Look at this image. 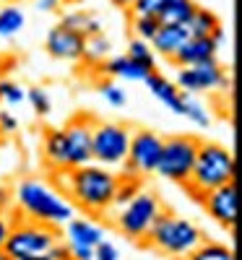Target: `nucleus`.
<instances>
[{
  "label": "nucleus",
  "mask_w": 242,
  "mask_h": 260,
  "mask_svg": "<svg viewBox=\"0 0 242 260\" xmlns=\"http://www.w3.org/2000/svg\"><path fill=\"white\" fill-rule=\"evenodd\" d=\"M60 240V232L47 224H37L29 219H18L8 232V240L3 245V252L11 260H24V257H45L50 247Z\"/></svg>",
  "instance_id": "nucleus-5"
},
{
  "label": "nucleus",
  "mask_w": 242,
  "mask_h": 260,
  "mask_svg": "<svg viewBox=\"0 0 242 260\" xmlns=\"http://www.w3.org/2000/svg\"><path fill=\"white\" fill-rule=\"evenodd\" d=\"M109 52H112V39L104 37V31H102V34H94V37H86V42H83V57L81 60L99 68L104 60H109Z\"/></svg>",
  "instance_id": "nucleus-22"
},
{
  "label": "nucleus",
  "mask_w": 242,
  "mask_h": 260,
  "mask_svg": "<svg viewBox=\"0 0 242 260\" xmlns=\"http://www.w3.org/2000/svg\"><path fill=\"white\" fill-rule=\"evenodd\" d=\"M99 68H102V73L112 76V78H120V81H146V78L154 73L151 68L133 62V60L125 57V55H117V57L104 60V62L99 65Z\"/></svg>",
  "instance_id": "nucleus-18"
},
{
  "label": "nucleus",
  "mask_w": 242,
  "mask_h": 260,
  "mask_svg": "<svg viewBox=\"0 0 242 260\" xmlns=\"http://www.w3.org/2000/svg\"><path fill=\"white\" fill-rule=\"evenodd\" d=\"M185 260H237V257H234V250H232L229 245L203 240V242L198 245Z\"/></svg>",
  "instance_id": "nucleus-25"
},
{
  "label": "nucleus",
  "mask_w": 242,
  "mask_h": 260,
  "mask_svg": "<svg viewBox=\"0 0 242 260\" xmlns=\"http://www.w3.org/2000/svg\"><path fill=\"white\" fill-rule=\"evenodd\" d=\"M94 117L92 115H76L68 125L63 127L65 133V146H68V169L94 164L92 159V130H94Z\"/></svg>",
  "instance_id": "nucleus-11"
},
{
  "label": "nucleus",
  "mask_w": 242,
  "mask_h": 260,
  "mask_svg": "<svg viewBox=\"0 0 242 260\" xmlns=\"http://www.w3.org/2000/svg\"><path fill=\"white\" fill-rule=\"evenodd\" d=\"M117 182H120L117 172L99 167V164L65 169L60 175V190L68 195L76 208H83L86 213L112 211V198H115Z\"/></svg>",
  "instance_id": "nucleus-2"
},
{
  "label": "nucleus",
  "mask_w": 242,
  "mask_h": 260,
  "mask_svg": "<svg viewBox=\"0 0 242 260\" xmlns=\"http://www.w3.org/2000/svg\"><path fill=\"white\" fill-rule=\"evenodd\" d=\"M0 62H3V52H0Z\"/></svg>",
  "instance_id": "nucleus-46"
},
{
  "label": "nucleus",
  "mask_w": 242,
  "mask_h": 260,
  "mask_svg": "<svg viewBox=\"0 0 242 260\" xmlns=\"http://www.w3.org/2000/svg\"><path fill=\"white\" fill-rule=\"evenodd\" d=\"M219 26H222L219 16H216L214 11H208V8H201V6L195 8L193 18L188 21V29H190L193 37H211Z\"/></svg>",
  "instance_id": "nucleus-23"
},
{
  "label": "nucleus",
  "mask_w": 242,
  "mask_h": 260,
  "mask_svg": "<svg viewBox=\"0 0 242 260\" xmlns=\"http://www.w3.org/2000/svg\"><path fill=\"white\" fill-rule=\"evenodd\" d=\"M0 260H11V257H8V255H6L3 250H0Z\"/></svg>",
  "instance_id": "nucleus-43"
},
{
  "label": "nucleus",
  "mask_w": 242,
  "mask_h": 260,
  "mask_svg": "<svg viewBox=\"0 0 242 260\" xmlns=\"http://www.w3.org/2000/svg\"><path fill=\"white\" fill-rule=\"evenodd\" d=\"M234 169H237V164H234V154L229 148H224L222 143L201 141L190 180L185 182L190 198L201 203L206 198V192L222 187L227 182H234Z\"/></svg>",
  "instance_id": "nucleus-3"
},
{
  "label": "nucleus",
  "mask_w": 242,
  "mask_h": 260,
  "mask_svg": "<svg viewBox=\"0 0 242 260\" xmlns=\"http://www.w3.org/2000/svg\"><path fill=\"white\" fill-rule=\"evenodd\" d=\"M159 18L157 16H133V21H130V29H133V37L136 39H143L151 45L154 34L159 31Z\"/></svg>",
  "instance_id": "nucleus-29"
},
{
  "label": "nucleus",
  "mask_w": 242,
  "mask_h": 260,
  "mask_svg": "<svg viewBox=\"0 0 242 260\" xmlns=\"http://www.w3.org/2000/svg\"><path fill=\"white\" fill-rule=\"evenodd\" d=\"M45 161L55 172L68 169V146H65L63 127H50L45 133Z\"/></svg>",
  "instance_id": "nucleus-19"
},
{
  "label": "nucleus",
  "mask_w": 242,
  "mask_h": 260,
  "mask_svg": "<svg viewBox=\"0 0 242 260\" xmlns=\"http://www.w3.org/2000/svg\"><path fill=\"white\" fill-rule=\"evenodd\" d=\"M201 206L216 224H222L224 229H234L237 226V182H227L206 192Z\"/></svg>",
  "instance_id": "nucleus-12"
},
{
  "label": "nucleus",
  "mask_w": 242,
  "mask_h": 260,
  "mask_svg": "<svg viewBox=\"0 0 242 260\" xmlns=\"http://www.w3.org/2000/svg\"><path fill=\"white\" fill-rule=\"evenodd\" d=\"M198 146H201V138H195V136L164 138L159 164L154 169V175L167 182H174V185H185L190 180V172H193V164L198 156Z\"/></svg>",
  "instance_id": "nucleus-7"
},
{
  "label": "nucleus",
  "mask_w": 242,
  "mask_h": 260,
  "mask_svg": "<svg viewBox=\"0 0 242 260\" xmlns=\"http://www.w3.org/2000/svg\"><path fill=\"white\" fill-rule=\"evenodd\" d=\"M3 6H13V3H18V0H0Z\"/></svg>",
  "instance_id": "nucleus-42"
},
{
  "label": "nucleus",
  "mask_w": 242,
  "mask_h": 260,
  "mask_svg": "<svg viewBox=\"0 0 242 260\" xmlns=\"http://www.w3.org/2000/svg\"><path fill=\"white\" fill-rule=\"evenodd\" d=\"M63 3L60 0H37V11L39 13H52V11H57Z\"/></svg>",
  "instance_id": "nucleus-40"
},
{
  "label": "nucleus",
  "mask_w": 242,
  "mask_h": 260,
  "mask_svg": "<svg viewBox=\"0 0 242 260\" xmlns=\"http://www.w3.org/2000/svg\"><path fill=\"white\" fill-rule=\"evenodd\" d=\"M83 42L86 37H81L78 31L68 29V26H52L47 39H45V50L55 57V60H65V62H78L83 57Z\"/></svg>",
  "instance_id": "nucleus-13"
},
{
  "label": "nucleus",
  "mask_w": 242,
  "mask_h": 260,
  "mask_svg": "<svg viewBox=\"0 0 242 260\" xmlns=\"http://www.w3.org/2000/svg\"><path fill=\"white\" fill-rule=\"evenodd\" d=\"M130 136L133 127H128L123 122H94L92 130V159L99 167L107 169H123L128 159V148H130Z\"/></svg>",
  "instance_id": "nucleus-8"
},
{
  "label": "nucleus",
  "mask_w": 242,
  "mask_h": 260,
  "mask_svg": "<svg viewBox=\"0 0 242 260\" xmlns=\"http://www.w3.org/2000/svg\"><path fill=\"white\" fill-rule=\"evenodd\" d=\"M125 57H130V60L138 62V65H146V68H151V71H157V55H154L151 45H148V42H143V39H133V42H130Z\"/></svg>",
  "instance_id": "nucleus-27"
},
{
  "label": "nucleus",
  "mask_w": 242,
  "mask_h": 260,
  "mask_svg": "<svg viewBox=\"0 0 242 260\" xmlns=\"http://www.w3.org/2000/svg\"><path fill=\"white\" fill-rule=\"evenodd\" d=\"M162 146H164V138L157 130L136 127L133 136H130V148H128V159L123 164V175L125 177H141V180L154 175V169L159 164Z\"/></svg>",
  "instance_id": "nucleus-9"
},
{
  "label": "nucleus",
  "mask_w": 242,
  "mask_h": 260,
  "mask_svg": "<svg viewBox=\"0 0 242 260\" xmlns=\"http://www.w3.org/2000/svg\"><path fill=\"white\" fill-rule=\"evenodd\" d=\"M26 102L32 104V110L39 115V117H47L52 112V99L45 89H39V86H34V89L26 91Z\"/></svg>",
  "instance_id": "nucleus-31"
},
{
  "label": "nucleus",
  "mask_w": 242,
  "mask_h": 260,
  "mask_svg": "<svg viewBox=\"0 0 242 260\" xmlns=\"http://www.w3.org/2000/svg\"><path fill=\"white\" fill-rule=\"evenodd\" d=\"M195 8H198L195 0H167L157 18H159V24H188Z\"/></svg>",
  "instance_id": "nucleus-21"
},
{
  "label": "nucleus",
  "mask_w": 242,
  "mask_h": 260,
  "mask_svg": "<svg viewBox=\"0 0 242 260\" xmlns=\"http://www.w3.org/2000/svg\"><path fill=\"white\" fill-rule=\"evenodd\" d=\"M11 208H13V190L0 185V213H11Z\"/></svg>",
  "instance_id": "nucleus-38"
},
{
  "label": "nucleus",
  "mask_w": 242,
  "mask_h": 260,
  "mask_svg": "<svg viewBox=\"0 0 242 260\" xmlns=\"http://www.w3.org/2000/svg\"><path fill=\"white\" fill-rule=\"evenodd\" d=\"M94 260H123L120 257V250L109 242V240H102L97 247H94Z\"/></svg>",
  "instance_id": "nucleus-35"
},
{
  "label": "nucleus",
  "mask_w": 242,
  "mask_h": 260,
  "mask_svg": "<svg viewBox=\"0 0 242 260\" xmlns=\"http://www.w3.org/2000/svg\"><path fill=\"white\" fill-rule=\"evenodd\" d=\"M24 260H47V257H24Z\"/></svg>",
  "instance_id": "nucleus-44"
},
{
  "label": "nucleus",
  "mask_w": 242,
  "mask_h": 260,
  "mask_svg": "<svg viewBox=\"0 0 242 260\" xmlns=\"http://www.w3.org/2000/svg\"><path fill=\"white\" fill-rule=\"evenodd\" d=\"M167 0H136L128 11L133 16H159V11L164 8Z\"/></svg>",
  "instance_id": "nucleus-33"
},
{
  "label": "nucleus",
  "mask_w": 242,
  "mask_h": 260,
  "mask_svg": "<svg viewBox=\"0 0 242 260\" xmlns=\"http://www.w3.org/2000/svg\"><path fill=\"white\" fill-rule=\"evenodd\" d=\"M60 26H68V29L78 31L81 37H94V34L104 31L102 18L97 13H92V11H68V13H63Z\"/></svg>",
  "instance_id": "nucleus-20"
},
{
  "label": "nucleus",
  "mask_w": 242,
  "mask_h": 260,
  "mask_svg": "<svg viewBox=\"0 0 242 260\" xmlns=\"http://www.w3.org/2000/svg\"><path fill=\"white\" fill-rule=\"evenodd\" d=\"M18 127H21V120L11 110H0V133L13 136V133H18Z\"/></svg>",
  "instance_id": "nucleus-34"
},
{
  "label": "nucleus",
  "mask_w": 242,
  "mask_h": 260,
  "mask_svg": "<svg viewBox=\"0 0 242 260\" xmlns=\"http://www.w3.org/2000/svg\"><path fill=\"white\" fill-rule=\"evenodd\" d=\"M146 89L151 91V96L154 99H159L169 112H174V115H180L183 117V104H185V94L174 86V81H169V78H164L162 73H157L154 71L146 81Z\"/></svg>",
  "instance_id": "nucleus-15"
},
{
  "label": "nucleus",
  "mask_w": 242,
  "mask_h": 260,
  "mask_svg": "<svg viewBox=\"0 0 242 260\" xmlns=\"http://www.w3.org/2000/svg\"><path fill=\"white\" fill-rule=\"evenodd\" d=\"M143 190V180L141 177H125L120 175V182H117V190H115V198H112V208H123L125 203H130L136 195Z\"/></svg>",
  "instance_id": "nucleus-26"
},
{
  "label": "nucleus",
  "mask_w": 242,
  "mask_h": 260,
  "mask_svg": "<svg viewBox=\"0 0 242 260\" xmlns=\"http://www.w3.org/2000/svg\"><path fill=\"white\" fill-rule=\"evenodd\" d=\"M216 52H219V45L211 37H190L188 45L172 57V62L177 68H190V65H198V62L216 60Z\"/></svg>",
  "instance_id": "nucleus-16"
},
{
  "label": "nucleus",
  "mask_w": 242,
  "mask_h": 260,
  "mask_svg": "<svg viewBox=\"0 0 242 260\" xmlns=\"http://www.w3.org/2000/svg\"><path fill=\"white\" fill-rule=\"evenodd\" d=\"M26 102V89L16 81L8 78H0V104H8V107H18Z\"/></svg>",
  "instance_id": "nucleus-30"
},
{
  "label": "nucleus",
  "mask_w": 242,
  "mask_h": 260,
  "mask_svg": "<svg viewBox=\"0 0 242 260\" xmlns=\"http://www.w3.org/2000/svg\"><path fill=\"white\" fill-rule=\"evenodd\" d=\"M0 141H3V133H0Z\"/></svg>",
  "instance_id": "nucleus-47"
},
{
  "label": "nucleus",
  "mask_w": 242,
  "mask_h": 260,
  "mask_svg": "<svg viewBox=\"0 0 242 260\" xmlns=\"http://www.w3.org/2000/svg\"><path fill=\"white\" fill-rule=\"evenodd\" d=\"M104 240V229L92 221L83 219V216H73V219L65 224V242L68 245H78V247H97Z\"/></svg>",
  "instance_id": "nucleus-17"
},
{
  "label": "nucleus",
  "mask_w": 242,
  "mask_h": 260,
  "mask_svg": "<svg viewBox=\"0 0 242 260\" xmlns=\"http://www.w3.org/2000/svg\"><path fill=\"white\" fill-rule=\"evenodd\" d=\"M26 24V13L18 6H3L0 8V39L16 37Z\"/></svg>",
  "instance_id": "nucleus-24"
},
{
  "label": "nucleus",
  "mask_w": 242,
  "mask_h": 260,
  "mask_svg": "<svg viewBox=\"0 0 242 260\" xmlns=\"http://www.w3.org/2000/svg\"><path fill=\"white\" fill-rule=\"evenodd\" d=\"M190 37L193 34H190L188 24H162L159 31L154 34V39H151V50H154V55H162V57L172 60L188 45Z\"/></svg>",
  "instance_id": "nucleus-14"
},
{
  "label": "nucleus",
  "mask_w": 242,
  "mask_h": 260,
  "mask_svg": "<svg viewBox=\"0 0 242 260\" xmlns=\"http://www.w3.org/2000/svg\"><path fill=\"white\" fill-rule=\"evenodd\" d=\"M183 117H188V120H190L193 125H198V127H208V125H211V112L206 110V104H201L198 99H193L190 94H185Z\"/></svg>",
  "instance_id": "nucleus-28"
},
{
  "label": "nucleus",
  "mask_w": 242,
  "mask_h": 260,
  "mask_svg": "<svg viewBox=\"0 0 242 260\" xmlns=\"http://www.w3.org/2000/svg\"><path fill=\"white\" fill-rule=\"evenodd\" d=\"M99 96H102L109 107H125V104H128V94H125V89H120V86L112 83V81L99 83Z\"/></svg>",
  "instance_id": "nucleus-32"
},
{
  "label": "nucleus",
  "mask_w": 242,
  "mask_h": 260,
  "mask_svg": "<svg viewBox=\"0 0 242 260\" xmlns=\"http://www.w3.org/2000/svg\"><path fill=\"white\" fill-rule=\"evenodd\" d=\"M13 206H18L21 216L37 224L47 226H65L73 216L76 206L57 185L42 180V177H29L21 180L13 187Z\"/></svg>",
  "instance_id": "nucleus-1"
},
{
  "label": "nucleus",
  "mask_w": 242,
  "mask_h": 260,
  "mask_svg": "<svg viewBox=\"0 0 242 260\" xmlns=\"http://www.w3.org/2000/svg\"><path fill=\"white\" fill-rule=\"evenodd\" d=\"M13 221H16V216L0 213V250H3V245H6V240H8V232H11Z\"/></svg>",
  "instance_id": "nucleus-37"
},
{
  "label": "nucleus",
  "mask_w": 242,
  "mask_h": 260,
  "mask_svg": "<svg viewBox=\"0 0 242 260\" xmlns=\"http://www.w3.org/2000/svg\"><path fill=\"white\" fill-rule=\"evenodd\" d=\"M174 86H177L183 94L195 96V94L227 89V86H229V76H227V71L216 60H206V62L190 65V68H180L177 78H174Z\"/></svg>",
  "instance_id": "nucleus-10"
},
{
  "label": "nucleus",
  "mask_w": 242,
  "mask_h": 260,
  "mask_svg": "<svg viewBox=\"0 0 242 260\" xmlns=\"http://www.w3.org/2000/svg\"><path fill=\"white\" fill-rule=\"evenodd\" d=\"M47 260H71V250H68V242L65 240H57L52 247H50V252L45 255Z\"/></svg>",
  "instance_id": "nucleus-36"
},
{
  "label": "nucleus",
  "mask_w": 242,
  "mask_h": 260,
  "mask_svg": "<svg viewBox=\"0 0 242 260\" xmlns=\"http://www.w3.org/2000/svg\"><path fill=\"white\" fill-rule=\"evenodd\" d=\"M60 3H71V0H60Z\"/></svg>",
  "instance_id": "nucleus-45"
},
{
  "label": "nucleus",
  "mask_w": 242,
  "mask_h": 260,
  "mask_svg": "<svg viewBox=\"0 0 242 260\" xmlns=\"http://www.w3.org/2000/svg\"><path fill=\"white\" fill-rule=\"evenodd\" d=\"M68 250H71V260H94V250H92V247L68 245Z\"/></svg>",
  "instance_id": "nucleus-39"
},
{
  "label": "nucleus",
  "mask_w": 242,
  "mask_h": 260,
  "mask_svg": "<svg viewBox=\"0 0 242 260\" xmlns=\"http://www.w3.org/2000/svg\"><path fill=\"white\" fill-rule=\"evenodd\" d=\"M109 3H112V6H117V8H130V6L136 3V0H109Z\"/></svg>",
  "instance_id": "nucleus-41"
},
{
  "label": "nucleus",
  "mask_w": 242,
  "mask_h": 260,
  "mask_svg": "<svg viewBox=\"0 0 242 260\" xmlns=\"http://www.w3.org/2000/svg\"><path fill=\"white\" fill-rule=\"evenodd\" d=\"M164 206H162V198L154 190H141L138 195L130 203H125L123 208H117L115 213V226L123 237L133 242H143L146 234L151 232L154 221L162 216Z\"/></svg>",
  "instance_id": "nucleus-6"
},
{
  "label": "nucleus",
  "mask_w": 242,
  "mask_h": 260,
  "mask_svg": "<svg viewBox=\"0 0 242 260\" xmlns=\"http://www.w3.org/2000/svg\"><path fill=\"white\" fill-rule=\"evenodd\" d=\"M206 240L203 232L198 229L190 219H183L177 213H169V211H162V216L154 221L151 232L146 234V245L154 247L162 255H169V257H188L198 245Z\"/></svg>",
  "instance_id": "nucleus-4"
}]
</instances>
